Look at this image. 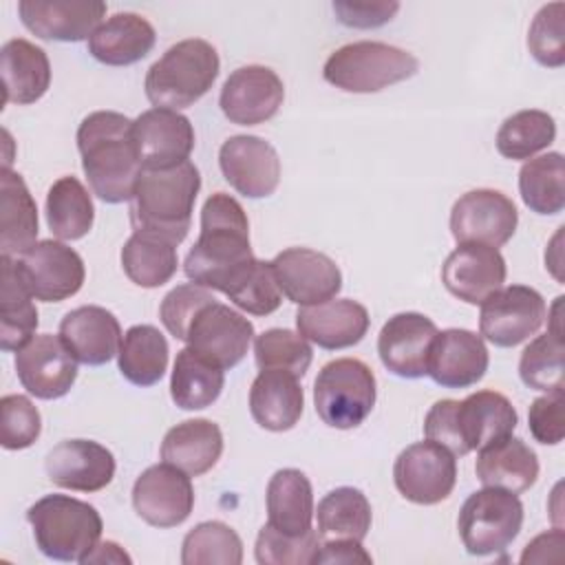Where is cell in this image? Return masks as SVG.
<instances>
[{
    "mask_svg": "<svg viewBox=\"0 0 565 565\" xmlns=\"http://www.w3.org/2000/svg\"><path fill=\"white\" fill-rule=\"evenodd\" d=\"M254 260L243 205L225 192H214L203 203L201 232L183 263L185 276L205 289L225 294Z\"/></svg>",
    "mask_w": 565,
    "mask_h": 565,
    "instance_id": "cell-1",
    "label": "cell"
},
{
    "mask_svg": "<svg viewBox=\"0 0 565 565\" xmlns=\"http://www.w3.org/2000/svg\"><path fill=\"white\" fill-rule=\"evenodd\" d=\"M82 170L95 196L104 203L132 199L141 161L132 139V119L115 110H95L77 128Z\"/></svg>",
    "mask_w": 565,
    "mask_h": 565,
    "instance_id": "cell-2",
    "label": "cell"
},
{
    "mask_svg": "<svg viewBox=\"0 0 565 565\" xmlns=\"http://www.w3.org/2000/svg\"><path fill=\"white\" fill-rule=\"evenodd\" d=\"M199 190L201 172L192 161L166 170L143 168L128 210L132 230L177 247L188 236Z\"/></svg>",
    "mask_w": 565,
    "mask_h": 565,
    "instance_id": "cell-3",
    "label": "cell"
},
{
    "mask_svg": "<svg viewBox=\"0 0 565 565\" xmlns=\"http://www.w3.org/2000/svg\"><path fill=\"white\" fill-rule=\"evenodd\" d=\"M218 71V53L207 40H181L148 68L143 79L146 97L154 108H188L212 88Z\"/></svg>",
    "mask_w": 565,
    "mask_h": 565,
    "instance_id": "cell-4",
    "label": "cell"
},
{
    "mask_svg": "<svg viewBox=\"0 0 565 565\" xmlns=\"http://www.w3.org/2000/svg\"><path fill=\"white\" fill-rule=\"evenodd\" d=\"M38 550L62 563H82L99 543L104 523L86 501L68 494H46L26 510Z\"/></svg>",
    "mask_w": 565,
    "mask_h": 565,
    "instance_id": "cell-5",
    "label": "cell"
},
{
    "mask_svg": "<svg viewBox=\"0 0 565 565\" xmlns=\"http://www.w3.org/2000/svg\"><path fill=\"white\" fill-rule=\"evenodd\" d=\"M419 71V60L393 44L360 40L335 49L324 66L322 77L344 93H377Z\"/></svg>",
    "mask_w": 565,
    "mask_h": 565,
    "instance_id": "cell-6",
    "label": "cell"
},
{
    "mask_svg": "<svg viewBox=\"0 0 565 565\" xmlns=\"http://www.w3.org/2000/svg\"><path fill=\"white\" fill-rule=\"evenodd\" d=\"M375 397V375L358 358L327 362L313 382L316 413L327 426L338 430L360 426L371 415Z\"/></svg>",
    "mask_w": 565,
    "mask_h": 565,
    "instance_id": "cell-7",
    "label": "cell"
},
{
    "mask_svg": "<svg viewBox=\"0 0 565 565\" xmlns=\"http://www.w3.org/2000/svg\"><path fill=\"white\" fill-rule=\"evenodd\" d=\"M523 503L516 494L483 488L472 492L457 519L461 543L472 556H490L503 552L521 532Z\"/></svg>",
    "mask_w": 565,
    "mask_h": 565,
    "instance_id": "cell-8",
    "label": "cell"
},
{
    "mask_svg": "<svg viewBox=\"0 0 565 565\" xmlns=\"http://www.w3.org/2000/svg\"><path fill=\"white\" fill-rule=\"evenodd\" d=\"M545 316V300L534 287H501L481 302L479 335L494 347L510 349L536 335Z\"/></svg>",
    "mask_w": 565,
    "mask_h": 565,
    "instance_id": "cell-9",
    "label": "cell"
},
{
    "mask_svg": "<svg viewBox=\"0 0 565 565\" xmlns=\"http://www.w3.org/2000/svg\"><path fill=\"white\" fill-rule=\"evenodd\" d=\"M393 481L406 501L417 505L441 503L457 483L455 455L430 439L411 444L393 463Z\"/></svg>",
    "mask_w": 565,
    "mask_h": 565,
    "instance_id": "cell-10",
    "label": "cell"
},
{
    "mask_svg": "<svg viewBox=\"0 0 565 565\" xmlns=\"http://www.w3.org/2000/svg\"><path fill=\"white\" fill-rule=\"evenodd\" d=\"M18 271L35 300L62 302L75 296L86 278L82 256L62 241L44 238L15 256Z\"/></svg>",
    "mask_w": 565,
    "mask_h": 565,
    "instance_id": "cell-11",
    "label": "cell"
},
{
    "mask_svg": "<svg viewBox=\"0 0 565 565\" xmlns=\"http://www.w3.org/2000/svg\"><path fill=\"white\" fill-rule=\"evenodd\" d=\"M519 225V212L510 196L499 190L477 188L461 194L450 210V234L459 243L490 247L505 245Z\"/></svg>",
    "mask_w": 565,
    "mask_h": 565,
    "instance_id": "cell-12",
    "label": "cell"
},
{
    "mask_svg": "<svg viewBox=\"0 0 565 565\" xmlns=\"http://www.w3.org/2000/svg\"><path fill=\"white\" fill-rule=\"evenodd\" d=\"M254 340V324L218 300L196 311L188 327V347L218 369L236 366Z\"/></svg>",
    "mask_w": 565,
    "mask_h": 565,
    "instance_id": "cell-13",
    "label": "cell"
},
{
    "mask_svg": "<svg viewBox=\"0 0 565 565\" xmlns=\"http://www.w3.org/2000/svg\"><path fill=\"white\" fill-rule=\"evenodd\" d=\"M132 508L152 527H177L194 508L190 475L170 463L146 468L132 486Z\"/></svg>",
    "mask_w": 565,
    "mask_h": 565,
    "instance_id": "cell-14",
    "label": "cell"
},
{
    "mask_svg": "<svg viewBox=\"0 0 565 565\" xmlns=\"http://www.w3.org/2000/svg\"><path fill=\"white\" fill-rule=\"evenodd\" d=\"M269 263L282 296L300 307L327 302L342 289L340 267L322 252L287 247Z\"/></svg>",
    "mask_w": 565,
    "mask_h": 565,
    "instance_id": "cell-15",
    "label": "cell"
},
{
    "mask_svg": "<svg viewBox=\"0 0 565 565\" xmlns=\"http://www.w3.org/2000/svg\"><path fill=\"white\" fill-rule=\"evenodd\" d=\"M218 168L225 181L247 199H265L280 183V157L256 135L227 137L218 150Z\"/></svg>",
    "mask_w": 565,
    "mask_h": 565,
    "instance_id": "cell-16",
    "label": "cell"
},
{
    "mask_svg": "<svg viewBox=\"0 0 565 565\" xmlns=\"http://www.w3.org/2000/svg\"><path fill=\"white\" fill-rule=\"evenodd\" d=\"M132 139L141 168L166 170L190 161L194 128L185 115L170 108H150L132 119Z\"/></svg>",
    "mask_w": 565,
    "mask_h": 565,
    "instance_id": "cell-17",
    "label": "cell"
},
{
    "mask_svg": "<svg viewBox=\"0 0 565 565\" xmlns=\"http://www.w3.org/2000/svg\"><path fill=\"white\" fill-rule=\"evenodd\" d=\"M15 373L20 384L38 399L64 397L77 380V360L60 335H33L15 351Z\"/></svg>",
    "mask_w": 565,
    "mask_h": 565,
    "instance_id": "cell-18",
    "label": "cell"
},
{
    "mask_svg": "<svg viewBox=\"0 0 565 565\" xmlns=\"http://www.w3.org/2000/svg\"><path fill=\"white\" fill-rule=\"evenodd\" d=\"M285 99V86L276 71L247 64L230 73L223 82L218 106L238 126H256L271 119Z\"/></svg>",
    "mask_w": 565,
    "mask_h": 565,
    "instance_id": "cell-19",
    "label": "cell"
},
{
    "mask_svg": "<svg viewBox=\"0 0 565 565\" xmlns=\"http://www.w3.org/2000/svg\"><path fill=\"white\" fill-rule=\"evenodd\" d=\"M437 324L417 311H402L388 318L377 335V355L397 377L417 380L428 375V353Z\"/></svg>",
    "mask_w": 565,
    "mask_h": 565,
    "instance_id": "cell-20",
    "label": "cell"
},
{
    "mask_svg": "<svg viewBox=\"0 0 565 565\" xmlns=\"http://www.w3.org/2000/svg\"><path fill=\"white\" fill-rule=\"evenodd\" d=\"M505 258L497 247L459 243L441 265L444 287L468 305H481L505 282Z\"/></svg>",
    "mask_w": 565,
    "mask_h": 565,
    "instance_id": "cell-21",
    "label": "cell"
},
{
    "mask_svg": "<svg viewBox=\"0 0 565 565\" xmlns=\"http://www.w3.org/2000/svg\"><path fill=\"white\" fill-rule=\"evenodd\" d=\"M102 0H20L22 24L42 40L79 42L93 35L106 15Z\"/></svg>",
    "mask_w": 565,
    "mask_h": 565,
    "instance_id": "cell-22",
    "label": "cell"
},
{
    "mask_svg": "<svg viewBox=\"0 0 565 565\" xmlns=\"http://www.w3.org/2000/svg\"><path fill=\"white\" fill-rule=\"evenodd\" d=\"M113 452L93 439H64L44 459V470L57 488L97 492L115 477Z\"/></svg>",
    "mask_w": 565,
    "mask_h": 565,
    "instance_id": "cell-23",
    "label": "cell"
},
{
    "mask_svg": "<svg viewBox=\"0 0 565 565\" xmlns=\"http://www.w3.org/2000/svg\"><path fill=\"white\" fill-rule=\"evenodd\" d=\"M488 364V347L475 331L444 329L430 344L428 375L444 388L475 386L486 375Z\"/></svg>",
    "mask_w": 565,
    "mask_h": 565,
    "instance_id": "cell-24",
    "label": "cell"
},
{
    "mask_svg": "<svg viewBox=\"0 0 565 565\" xmlns=\"http://www.w3.org/2000/svg\"><path fill=\"white\" fill-rule=\"evenodd\" d=\"M371 324L362 302L351 298H331L327 302L300 307L296 313L298 333L327 351L349 349L366 335Z\"/></svg>",
    "mask_w": 565,
    "mask_h": 565,
    "instance_id": "cell-25",
    "label": "cell"
},
{
    "mask_svg": "<svg viewBox=\"0 0 565 565\" xmlns=\"http://www.w3.org/2000/svg\"><path fill=\"white\" fill-rule=\"evenodd\" d=\"M60 338L77 362L102 366L119 353L124 333L113 311L99 305H84L62 318Z\"/></svg>",
    "mask_w": 565,
    "mask_h": 565,
    "instance_id": "cell-26",
    "label": "cell"
},
{
    "mask_svg": "<svg viewBox=\"0 0 565 565\" xmlns=\"http://www.w3.org/2000/svg\"><path fill=\"white\" fill-rule=\"evenodd\" d=\"M516 424V408L497 391L470 393L455 406V426L466 455L510 437Z\"/></svg>",
    "mask_w": 565,
    "mask_h": 565,
    "instance_id": "cell-27",
    "label": "cell"
},
{
    "mask_svg": "<svg viewBox=\"0 0 565 565\" xmlns=\"http://www.w3.org/2000/svg\"><path fill=\"white\" fill-rule=\"evenodd\" d=\"M305 408V393L298 375L289 371L260 369L249 386V413L254 422L271 433L291 430Z\"/></svg>",
    "mask_w": 565,
    "mask_h": 565,
    "instance_id": "cell-28",
    "label": "cell"
},
{
    "mask_svg": "<svg viewBox=\"0 0 565 565\" xmlns=\"http://www.w3.org/2000/svg\"><path fill=\"white\" fill-rule=\"evenodd\" d=\"M0 75L4 104H35L51 86V62L44 49L13 38L0 51Z\"/></svg>",
    "mask_w": 565,
    "mask_h": 565,
    "instance_id": "cell-29",
    "label": "cell"
},
{
    "mask_svg": "<svg viewBox=\"0 0 565 565\" xmlns=\"http://www.w3.org/2000/svg\"><path fill=\"white\" fill-rule=\"evenodd\" d=\"M157 42L154 26L139 13L124 11L104 20L88 38V53L106 66H128L143 60Z\"/></svg>",
    "mask_w": 565,
    "mask_h": 565,
    "instance_id": "cell-30",
    "label": "cell"
},
{
    "mask_svg": "<svg viewBox=\"0 0 565 565\" xmlns=\"http://www.w3.org/2000/svg\"><path fill=\"white\" fill-rule=\"evenodd\" d=\"M475 472L483 488L521 494L539 479V457L523 439L510 435L479 450Z\"/></svg>",
    "mask_w": 565,
    "mask_h": 565,
    "instance_id": "cell-31",
    "label": "cell"
},
{
    "mask_svg": "<svg viewBox=\"0 0 565 565\" xmlns=\"http://www.w3.org/2000/svg\"><path fill=\"white\" fill-rule=\"evenodd\" d=\"M223 455V433L212 419H185L172 426L161 441V459L190 477H201Z\"/></svg>",
    "mask_w": 565,
    "mask_h": 565,
    "instance_id": "cell-32",
    "label": "cell"
},
{
    "mask_svg": "<svg viewBox=\"0 0 565 565\" xmlns=\"http://www.w3.org/2000/svg\"><path fill=\"white\" fill-rule=\"evenodd\" d=\"M267 523L287 536L311 530L316 514L309 477L298 468H280L271 475L265 492Z\"/></svg>",
    "mask_w": 565,
    "mask_h": 565,
    "instance_id": "cell-33",
    "label": "cell"
},
{
    "mask_svg": "<svg viewBox=\"0 0 565 565\" xmlns=\"http://www.w3.org/2000/svg\"><path fill=\"white\" fill-rule=\"evenodd\" d=\"M38 205L24 179L11 168L0 172V249L20 256L38 241Z\"/></svg>",
    "mask_w": 565,
    "mask_h": 565,
    "instance_id": "cell-34",
    "label": "cell"
},
{
    "mask_svg": "<svg viewBox=\"0 0 565 565\" xmlns=\"http://www.w3.org/2000/svg\"><path fill=\"white\" fill-rule=\"evenodd\" d=\"M2 289H0V349L20 351L38 329V309L26 289L15 258L2 256Z\"/></svg>",
    "mask_w": 565,
    "mask_h": 565,
    "instance_id": "cell-35",
    "label": "cell"
},
{
    "mask_svg": "<svg viewBox=\"0 0 565 565\" xmlns=\"http://www.w3.org/2000/svg\"><path fill=\"white\" fill-rule=\"evenodd\" d=\"M168 340L152 324L130 327L119 344V373L135 386H154L168 369Z\"/></svg>",
    "mask_w": 565,
    "mask_h": 565,
    "instance_id": "cell-36",
    "label": "cell"
},
{
    "mask_svg": "<svg viewBox=\"0 0 565 565\" xmlns=\"http://www.w3.org/2000/svg\"><path fill=\"white\" fill-rule=\"evenodd\" d=\"M225 384L223 369L214 366L190 347L177 353L170 375V397L183 411H201L212 406Z\"/></svg>",
    "mask_w": 565,
    "mask_h": 565,
    "instance_id": "cell-37",
    "label": "cell"
},
{
    "mask_svg": "<svg viewBox=\"0 0 565 565\" xmlns=\"http://www.w3.org/2000/svg\"><path fill=\"white\" fill-rule=\"evenodd\" d=\"M320 539H355L364 541L373 512L366 494L353 486H340L327 492L316 510Z\"/></svg>",
    "mask_w": 565,
    "mask_h": 565,
    "instance_id": "cell-38",
    "label": "cell"
},
{
    "mask_svg": "<svg viewBox=\"0 0 565 565\" xmlns=\"http://www.w3.org/2000/svg\"><path fill=\"white\" fill-rule=\"evenodd\" d=\"M95 221V205L77 177H60L46 192V223L60 241L84 238Z\"/></svg>",
    "mask_w": 565,
    "mask_h": 565,
    "instance_id": "cell-39",
    "label": "cell"
},
{
    "mask_svg": "<svg viewBox=\"0 0 565 565\" xmlns=\"http://www.w3.org/2000/svg\"><path fill=\"white\" fill-rule=\"evenodd\" d=\"M124 274L143 289L166 285L179 267L177 247L163 238L135 232L121 247Z\"/></svg>",
    "mask_w": 565,
    "mask_h": 565,
    "instance_id": "cell-40",
    "label": "cell"
},
{
    "mask_svg": "<svg viewBox=\"0 0 565 565\" xmlns=\"http://www.w3.org/2000/svg\"><path fill=\"white\" fill-rule=\"evenodd\" d=\"M519 192L523 203L543 216L565 207V161L561 152L527 159L519 170Z\"/></svg>",
    "mask_w": 565,
    "mask_h": 565,
    "instance_id": "cell-41",
    "label": "cell"
},
{
    "mask_svg": "<svg viewBox=\"0 0 565 565\" xmlns=\"http://www.w3.org/2000/svg\"><path fill=\"white\" fill-rule=\"evenodd\" d=\"M556 139V121L550 113L525 108L510 115L497 130V150L512 161H527Z\"/></svg>",
    "mask_w": 565,
    "mask_h": 565,
    "instance_id": "cell-42",
    "label": "cell"
},
{
    "mask_svg": "<svg viewBox=\"0 0 565 565\" xmlns=\"http://www.w3.org/2000/svg\"><path fill=\"white\" fill-rule=\"evenodd\" d=\"M183 565H241L243 541L234 527L223 521H203L194 525L181 543Z\"/></svg>",
    "mask_w": 565,
    "mask_h": 565,
    "instance_id": "cell-43",
    "label": "cell"
},
{
    "mask_svg": "<svg viewBox=\"0 0 565 565\" xmlns=\"http://www.w3.org/2000/svg\"><path fill=\"white\" fill-rule=\"evenodd\" d=\"M519 375L527 388L554 393L563 391L565 375V342L552 331L536 335L521 353Z\"/></svg>",
    "mask_w": 565,
    "mask_h": 565,
    "instance_id": "cell-44",
    "label": "cell"
},
{
    "mask_svg": "<svg viewBox=\"0 0 565 565\" xmlns=\"http://www.w3.org/2000/svg\"><path fill=\"white\" fill-rule=\"evenodd\" d=\"M254 358L258 369L289 371L302 377L313 360L309 342L289 329H267L254 340Z\"/></svg>",
    "mask_w": 565,
    "mask_h": 565,
    "instance_id": "cell-45",
    "label": "cell"
},
{
    "mask_svg": "<svg viewBox=\"0 0 565 565\" xmlns=\"http://www.w3.org/2000/svg\"><path fill=\"white\" fill-rule=\"evenodd\" d=\"M225 296L243 311L252 316H269L282 305V291L276 282L269 260H254Z\"/></svg>",
    "mask_w": 565,
    "mask_h": 565,
    "instance_id": "cell-46",
    "label": "cell"
},
{
    "mask_svg": "<svg viewBox=\"0 0 565 565\" xmlns=\"http://www.w3.org/2000/svg\"><path fill=\"white\" fill-rule=\"evenodd\" d=\"M318 530H309L298 536H287L265 523L256 536L254 556L260 565H307L320 545Z\"/></svg>",
    "mask_w": 565,
    "mask_h": 565,
    "instance_id": "cell-47",
    "label": "cell"
},
{
    "mask_svg": "<svg viewBox=\"0 0 565 565\" xmlns=\"http://www.w3.org/2000/svg\"><path fill=\"white\" fill-rule=\"evenodd\" d=\"M563 13V2H550L539 9L527 31V49L532 57L547 68H561L565 64Z\"/></svg>",
    "mask_w": 565,
    "mask_h": 565,
    "instance_id": "cell-48",
    "label": "cell"
},
{
    "mask_svg": "<svg viewBox=\"0 0 565 565\" xmlns=\"http://www.w3.org/2000/svg\"><path fill=\"white\" fill-rule=\"evenodd\" d=\"M42 433L38 406L26 395H4L0 399V444L7 450H22L35 444Z\"/></svg>",
    "mask_w": 565,
    "mask_h": 565,
    "instance_id": "cell-49",
    "label": "cell"
},
{
    "mask_svg": "<svg viewBox=\"0 0 565 565\" xmlns=\"http://www.w3.org/2000/svg\"><path fill=\"white\" fill-rule=\"evenodd\" d=\"M212 300H216L212 296V291L196 285V282L177 285L174 289H170L163 296L161 307H159V318H161V322H163V327L168 329L170 335L185 342L188 327H190L192 318L196 316V311L201 307H205Z\"/></svg>",
    "mask_w": 565,
    "mask_h": 565,
    "instance_id": "cell-50",
    "label": "cell"
},
{
    "mask_svg": "<svg viewBox=\"0 0 565 565\" xmlns=\"http://www.w3.org/2000/svg\"><path fill=\"white\" fill-rule=\"evenodd\" d=\"M530 433L539 444L556 446L565 437V422H563V391L545 393L530 404L527 411Z\"/></svg>",
    "mask_w": 565,
    "mask_h": 565,
    "instance_id": "cell-51",
    "label": "cell"
},
{
    "mask_svg": "<svg viewBox=\"0 0 565 565\" xmlns=\"http://www.w3.org/2000/svg\"><path fill=\"white\" fill-rule=\"evenodd\" d=\"M333 13L344 26L353 29H375L393 20V15L399 11V2H351V0H335L331 4Z\"/></svg>",
    "mask_w": 565,
    "mask_h": 565,
    "instance_id": "cell-52",
    "label": "cell"
},
{
    "mask_svg": "<svg viewBox=\"0 0 565 565\" xmlns=\"http://www.w3.org/2000/svg\"><path fill=\"white\" fill-rule=\"evenodd\" d=\"M316 565H353V563H373L371 554L362 547V541L355 539H324L320 541L313 561Z\"/></svg>",
    "mask_w": 565,
    "mask_h": 565,
    "instance_id": "cell-53",
    "label": "cell"
},
{
    "mask_svg": "<svg viewBox=\"0 0 565 565\" xmlns=\"http://www.w3.org/2000/svg\"><path fill=\"white\" fill-rule=\"evenodd\" d=\"M563 530L561 527H554L552 532H545V534H539L532 543H527V547L523 550L521 554V563H527V561H547V552L545 547H554V550H561L563 547Z\"/></svg>",
    "mask_w": 565,
    "mask_h": 565,
    "instance_id": "cell-54",
    "label": "cell"
},
{
    "mask_svg": "<svg viewBox=\"0 0 565 565\" xmlns=\"http://www.w3.org/2000/svg\"><path fill=\"white\" fill-rule=\"evenodd\" d=\"M88 563H132V558L117 543L104 541V543H97L93 552L82 561V565H88Z\"/></svg>",
    "mask_w": 565,
    "mask_h": 565,
    "instance_id": "cell-55",
    "label": "cell"
}]
</instances>
